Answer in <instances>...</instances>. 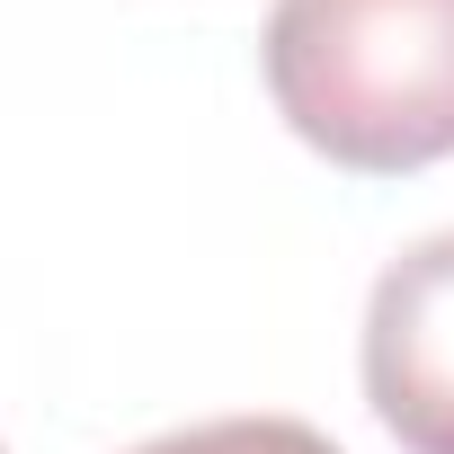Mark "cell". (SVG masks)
<instances>
[{"mask_svg": "<svg viewBox=\"0 0 454 454\" xmlns=\"http://www.w3.org/2000/svg\"><path fill=\"white\" fill-rule=\"evenodd\" d=\"M268 98L339 169L454 160V0H277Z\"/></svg>", "mask_w": 454, "mask_h": 454, "instance_id": "1", "label": "cell"}, {"mask_svg": "<svg viewBox=\"0 0 454 454\" xmlns=\"http://www.w3.org/2000/svg\"><path fill=\"white\" fill-rule=\"evenodd\" d=\"M365 401L410 454H454V232L410 241L374 277Z\"/></svg>", "mask_w": 454, "mask_h": 454, "instance_id": "2", "label": "cell"}, {"mask_svg": "<svg viewBox=\"0 0 454 454\" xmlns=\"http://www.w3.org/2000/svg\"><path fill=\"white\" fill-rule=\"evenodd\" d=\"M134 454H339V445L303 419H205V427H169Z\"/></svg>", "mask_w": 454, "mask_h": 454, "instance_id": "3", "label": "cell"}]
</instances>
